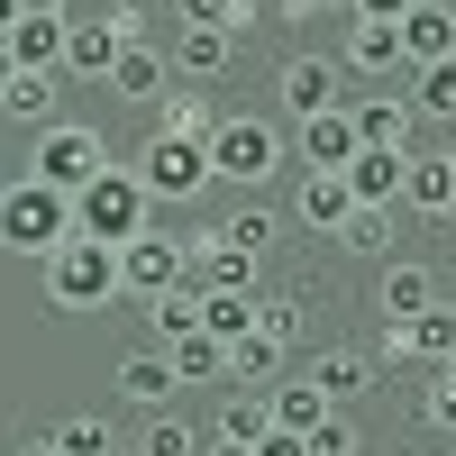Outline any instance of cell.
<instances>
[{
  "label": "cell",
  "instance_id": "obj_1",
  "mask_svg": "<svg viewBox=\"0 0 456 456\" xmlns=\"http://www.w3.org/2000/svg\"><path fill=\"white\" fill-rule=\"evenodd\" d=\"M73 228L101 238V247H128V238L156 228V192L137 183V165H101L83 192H73Z\"/></svg>",
  "mask_w": 456,
  "mask_h": 456
},
{
  "label": "cell",
  "instance_id": "obj_2",
  "mask_svg": "<svg viewBox=\"0 0 456 456\" xmlns=\"http://www.w3.org/2000/svg\"><path fill=\"white\" fill-rule=\"evenodd\" d=\"M64 238H73V192H55V183H37V174L0 183V247H10V256L46 265Z\"/></svg>",
  "mask_w": 456,
  "mask_h": 456
},
{
  "label": "cell",
  "instance_id": "obj_3",
  "mask_svg": "<svg viewBox=\"0 0 456 456\" xmlns=\"http://www.w3.org/2000/svg\"><path fill=\"white\" fill-rule=\"evenodd\" d=\"M283 156H292V137L274 128V119H256V110H219V128H210V174L219 183H274L283 174Z\"/></svg>",
  "mask_w": 456,
  "mask_h": 456
},
{
  "label": "cell",
  "instance_id": "obj_4",
  "mask_svg": "<svg viewBox=\"0 0 456 456\" xmlns=\"http://www.w3.org/2000/svg\"><path fill=\"white\" fill-rule=\"evenodd\" d=\"M46 301L55 311H110V301H119V247H101V238L73 228L46 256Z\"/></svg>",
  "mask_w": 456,
  "mask_h": 456
},
{
  "label": "cell",
  "instance_id": "obj_5",
  "mask_svg": "<svg viewBox=\"0 0 456 456\" xmlns=\"http://www.w3.org/2000/svg\"><path fill=\"white\" fill-rule=\"evenodd\" d=\"M137 183H146V192H156V201H201L210 192V137H174V128H156V137H146L137 146Z\"/></svg>",
  "mask_w": 456,
  "mask_h": 456
},
{
  "label": "cell",
  "instance_id": "obj_6",
  "mask_svg": "<svg viewBox=\"0 0 456 456\" xmlns=\"http://www.w3.org/2000/svg\"><path fill=\"white\" fill-rule=\"evenodd\" d=\"M101 165H110V146H101V128H83V119H46V128L28 137V174L55 183V192H83Z\"/></svg>",
  "mask_w": 456,
  "mask_h": 456
},
{
  "label": "cell",
  "instance_id": "obj_7",
  "mask_svg": "<svg viewBox=\"0 0 456 456\" xmlns=\"http://www.w3.org/2000/svg\"><path fill=\"white\" fill-rule=\"evenodd\" d=\"M119 46H137V10L110 0L101 19H73V28H64V83H110Z\"/></svg>",
  "mask_w": 456,
  "mask_h": 456
},
{
  "label": "cell",
  "instance_id": "obj_8",
  "mask_svg": "<svg viewBox=\"0 0 456 456\" xmlns=\"http://www.w3.org/2000/svg\"><path fill=\"white\" fill-rule=\"evenodd\" d=\"M274 101L292 110V119H320V110L347 101V64H338V55H292L274 73Z\"/></svg>",
  "mask_w": 456,
  "mask_h": 456
},
{
  "label": "cell",
  "instance_id": "obj_9",
  "mask_svg": "<svg viewBox=\"0 0 456 456\" xmlns=\"http://www.w3.org/2000/svg\"><path fill=\"white\" fill-rule=\"evenodd\" d=\"M174 283H183V238L146 228V238L119 247V292H128V301H156V292H174Z\"/></svg>",
  "mask_w": 456,
  "mask_h": 456
},
{
  "label": "cell",
  "instance_id": "obj_10",
  "mask_svg": "<svg viewBox=\"0 0 456 456\" xmlns=\"http://www.w3.org/2000/svg\"><path fill=\"white\" fill-rule=\"evenodd\" d=\"M384 356H402V365H429V374H438V365L456 356V301H429L420 320H393V329H384Z\"/></svg>",
  "mask_w": 456,
  "mask_h": 456
},
{
  "label": "cell",
  "instance_id": "obj_11",
  "mask_svg": "<svg viewBox=\"0 0 456 456\" xmlns=\"http://www.w3.org/2000/svg\"><path fill=\"white\" fill-rule=\"evenodd\" d=\"M183 283L192 292H256V256H238L219 228H201V238L183 247Z\"/></svg>",
  "mask_w": 456,
  "mask_h": 456
},
{
  "label": "cell",
  "instance_id": "obj_12",
  "mask_svg": "<svg viewBox=\"0 0 456 456\" xmlns=\"http://www.w3.org/2000/svg\"><path fill=\"white\" fill-rule=\"evenodd\" d=\"M292 156L311 165V174H347V156H356V119H347V101L320 110V119H292Z\"/></svg>",
  "mask_w": 456,
  "mask_h": 456
},
{
  "label": "cell",
  "instance_id": "obj_13",
  "mask_svg": "<svg viewBox=\"0 0 456 456\" xmlns=\"http://www.w3.org/2000/svg\"><path fill=\"white\" fill-rule=\"evenodd\" d=\"M110 92H119L128 110H156V101L174 92V55L146 46V37H137V46H119V64H110Z\"/></svg>",
  "mask_w": 456,
  "mask_h": 456
},
{
  "label": "cell",
  "instance_id": "obj_14",
  "mask_svg": "<svg viewBox=\"0 0 456 456\" xmlns=\"http://www.w3.org/2000/svg\"><path fill=\"white\" fill-rule=\"evenodd\" d=\"M347 119H356V146H402V156H420V110H411L402 92H374V101H356Z\"/></svg>",
  "mask_w": 456,
  "mask_h": 456
},
{
  "label": "cell",
  "instance_id": "obj_15",
  "mask_svg": "<svg viewBox=\"0 0 456 456\" xmlns=\"http://www.w3.org/2000/svg\"><path fill=\"white\" fill-rule=\"evenodd\" d=\"M429 301H438V274H429V265L384 256V274H374V311H384V329H393V320H420Z\"/></svg>",
  "mask_w": 456,
  "mask_h": 456
},
{
  "label": "cell",
  "instance_id": "obj_16",
  "mask_svg": "<svg viewBox=\"0 0 456 456\" xmlns=\"http://www.w3.org/2000/svg\"><path fill=\"white\" fill-rule=\"evenodd\" d=\"M456 55V10L447 0H411L402 10V64H447Z\"/></svg>",
  "mask_w": 456,
  "mask_h": 456
},
{
  "label": "cell",
  "instance_id": "obj_17",
  "mask_svg": "<svg viewBox=\"0 0 456 456\" xmlns=\"http://www.w3.org/2000/svg\"><path fill=\"white\" fill-rule=\"evenodd\" d=\"M64 28H73V19H46V10H19V28L0 37V46H10V64H19V73H64Z\"/></svg>",
  "mask_w": 456,
  "mask_h": 456
},
{
  "label": "cell",
  "instance_id": "obj_18",
  "mask_svg": "<svg viewBox=\"0 0 456 456\" xmlns=\"http://www.w3.org/2000/svg\"><path fill=\"white\" fill-rule=\"evenodd\" d=\"M347 73H374V83H384V73H411L402 64V28L393 19H347V55H338Z\"/></svg>",
  "mask_w": 456,
  "mask_h": 456
},
{
  "label": "cell",
  "instance_id": "obj_19",
  "mask_svg": "<svg viewBox=\"0 0 456 456\" xmlns=\"http://www.w3.org/2000/svg\"><path fill=\"white\" fill-rule=\"evenodd\" d=\"M174 356L165 347H137V356H119V402H137V411H174Z\"/></svg>",
  "mask_w": 456,
  "mask_h": 456
},
{
  "label": "cell",
  "instance_id": "obj_20",
  "mask_svg": "<svg viewBox=\"0 0 456 456\" xmlns=\"http://www.w3.org/2000/svg\"><path fill=\"white\" fill-rule=\"evenodd\" d=\"M228 64H238V37L228 28H183L174 37V83H219Z\"/></svg>",
  "mask_w": 456,
  "mask_h": 456
},
{
  "label": "cell",
  "instance_id": "obj_21",
  "mask_svg": "<svg viewBox=\"0 0 456 456\" xmlns=\"http://www.w3.org/2000/svg\"><path fill=\"white\" fill-rule=\"evenodd\" d=\"M402 174H411L402 146H356V156H347V192H356V201H393V210H402Z\"/></svg>",
  "mask_w": 456,
  "mask_h": 456
},
{
  "label": "cell",
  "instance_id": "obj_22",
  "mask_svg": "<svg viewBox=\"0 0 456 456\" xmlns=\"http://www.w3.org/2000/svg\"><path fill=\"white\" fill-rule=\"evenodd\" d=\"M311 384H320L338 411H347V402L374 393V356H365V347H320V356H311Z\"/></svg>",
  "mask_w": 456,
  "mask_h": 456
},
{
  "label": "cell",
  "instance_id": "obj_23",
  "mask_svg": "<svg viewBox=\"0 0 456 456\" xmlns=\"http://www.w3.org/2000/svg\"><path fill=\"white\" fill-rule=\"evenodd\" d=\"M356 210V192H347V174H301V192H292V219L301 228H320V238H338V219Z\"/></svg>",
  "mask_w": 456,
  "mask_h": 456
},
{
  "label": "cell",
  "instance_id": "obj_24",
  "mask_svg": "<svg viewBox=\"0 0 456 456\" xmlns=\"http://www.w3.org/2000/svg\"><path fill=\"white\" fill-rule=\"evenodd\" d=\"M447 201H456V156H411V174H402V210L447 219Z\"/></svg>",
  "mask_w": 456,
  "mask_h": 456
},
{
  "label": "cell",
  "instance_id": "obj_25",
  "mask_svg": "<svg viewBox=\"0 0 456 456\" xmlns=\"http://www.w3.org/2000/svg\"><path fill=\"white\" fill-rule=\"evenodd\" d=\"M283 356H292V347H274L265 329H247L238 347H228V384H238V393H274V384H283Z\"/></svg>",
  "mask_w": 456,
  "mask_h": 456
},
{
  "label": "cell",
  "instance_id": "obj_26",
  "mask_svg": "<svg viewBox=\"0 0 456 456\" xmlns=\"http://www.w3.org/2000/svg\"><path fill=\"white\" fill-rule=\"evenodd\" d=\"M219 238L238 247V256H256V265H265V256L283 247V210H274V201H238V210L219 219Z\"/></svg>",
  "mask_w": 456,
  "mask_h": 456
},
{
  "label": "cell",
  "instance_id": "obj_27",
  "mask_svg": "<svg viewBox=\"0 0 456 456\" xmlns=\"http://www.w3.org/2000/svg\"><path fill=\"white\" fill-rule=\"evenodd\" d=\"M265 411H274V429H301V438H311V429L329 420L338 402H329V393L311 384V374H292V384H274V393H265Z\"/></svg>",
  "mask_w": 456,
  "mask_h": 456
},
{
  "label": "cell",
  "instance_id": "obj_28",
  "mask_svg": "<svg viewBox=\"0 0 456 456\" xmlns=\"http://www.w3.org/2000/svg\"><path fill=\"white\" fill-rule=\"evenodd\" d=\"M393 228H402L393 201H356L347 219H338V247H347V256H393Z\"/></svg>",
  "mask_w": 456,
  "mask_h": 456
},
{
  "label": "cell",
  "instance_id": "obj_29",
  "mask_svg": "<svg viewBox=\"0 0 456 456\" xmlns=\"http://www.w3.org/2000/svg\"><path fill=\"white\" fill-rule=\"evenodd\" d=\"M174 384H228V347H219V338L210 329H192V338H174Z\"/></svg>",
  "mask_w": 456,
  "mask_h": 456
},
{
  "label": "cell",
  "instance_id": "obj_30",
  "mask_svg": "<svg viewBox=\"0 0 456 456\" xmlns=\"http://www.w3.org/2000/svg\"><path fill=\"white\" fill-rule=\"evenodd\" d=\"M156 128H174V137H210V128H219V110H210L201 83H174V92L156 101Z\"/></svg>",
  "mask_w": 456,
  "mask_h": 456
},
{
  "label": "cell",
  "instance_id": "obj_31",
  "mask_svg": "<svg viewBox=\"0 0 456 456\" xmlns=\"http://www.w3.org/2000/svg\"><path fill=\"white\" fill-rule=\"evenodd\" d=\"M55 83H64V73H10L0 110H10L19 128H46V119H55Z\"/></svg>",
  "mask_w": 456,
  "mask_h": 456
},
{
  "label": "cell",
  "instance_id": "obj_32",
  "mask_svg": "<svg viewBox=\"0 0 456 456\" xmlns=\"http://www.w3.org/2000/svg\"><path fill=\"white\" fill-rule=\"evenodd\" d=\"M146 329H156V347H174V338H192V329H201V292H192V283L156 292V301H146Z\"/></svg>",
  "mask_w": 456,
  "mask_h": 456
},
{
  "label": "cell",
  "instance_id": "obj_33",
  "mask_svg": "<svg viewBox=\"0 0 456 456\" xmlns=\"http://www.w3.org/2000/svg\"><path fill=\"white\" fill-rule=\"evenodd\" d=\"M420 119H456V55L447 64H411V92H402Z\"/></svg>",
  "mask_w": 456,
  "mask_h": 456
},
{
  "label": "cell",
  "instance_id": "obj_34",
  "mask_svg": "<svg viewBox=\"0 0 456 456\" xmlns=\"http://www.w3.org/2000/svg\"><path fill=\"white\" fill-rule=\"evenodd\" d=\"M201 329L219 338V347H238V338L256 329V292H201Z\"/></svg>",
  "mask_w": 456,
  "mask_h": 456
},
{
  "label": "cell",
  "instance_id": "obj_35",
  "mask_svg": "<svg viewBox=\"0 0 456 456\" xmlns=\"http://www.w3.org/2000/svg\"><path fill=\"white\" fill-rule=\"evenodd\" d=\"M137 456H201V429H192V420H174V411H146Z\"/></svg>",
  "mask_w": 456,
  "mask_h": 456
},
{
  "label": "cell",
  "instance_id": "obj_36",
  "mask_svg": "<svg viewBox=\"0 0 456 456\" xmlns=\"http://www.w3.org/2000/svg\"><path fill=\"white\" fill-rule=\"evenodd\" d=\"M55 447H64V456H119V438H110L101 411H73V420H55Z\"/></svg>",
  "mask_w": 456,
  "mask_h": 456
},
{
  "label": "cell",
  "instance_id": "obj_37",
  "mask_svg": "<svg viewBox=\"0 0 456 456\" xmlns=\"http://www.w3.org/2000/svg\"><path fill=\"white\" fill-rule=\"evenodd\" d=\"M265 429H274V411H265V393H238V402L219 411V429H210V438H238V447H256Z\"/></svg>",
  "mask_w": 456,
  "mask_h": 456
},
{
  "label": "cell",
  "instance_id": "obj_38",
  "mask_svg": "<svg viewBox=\"0 0 456 456\" xmlns=\"http://www.w3.org/2000/svg\"><path fill=\"white\" fill-rule=\"evenodd\" d=\"M256 329L274 338V347H301V301L292 292H256Z\"/></svg>",
  "mask_w": 456,
  "mask_h": 456
},
{
  "label": "cell",
  "instance_id": "obj_39",
  "mask_svg": "<svg viewBox=\"0 0 456 456\" xmlns=\"http://www.w3.org/2000/svg\"><path fill=\"white\" fill-rule=\"evenodd\" d=\"M420 429H438V438H456V374H447V365L429 374V393H420Z\"/></svg>",
  "mask_w": 456,
  "mask_h": 456
},
{
  "label": "cell",
  "instance_id": "obj_40",
  "mask_svg": "<svg viewBox=\"0 0 456 456\" xmlns=\"http://www.w3.org/2000/svg\"><path fill=\"white\" fill-rule=\"evenodd\" d=\"M174 10H183V28H228V37H238L256 10H247V0H174Z\"/></svg>",
  "mask_w": 456,
  "mask_h": 456
},
{
  "label": "cell",
  "instance_id": "obj_41",
  "mask_svg": "<svg viewBox=\"0 0 456 456\" xmlns=\"http://www.w3.org/2000/svg\"><path fill=\"white\" fill-rule=\"evenodd\" d=\"M311 456H365V429L347 420V411H329V420L311 429Z\"/></svg>",
  "mask_w": 456,
  "mask_h": 456
},
{
  "label": "cell",
  "instance_id": "obj_42",
  "mask_svg": "<svg viewBox=\"0 0 456 456\" xmlns=\"http://www.w3.org/2000/svg\"><path fill=\"white\" fill-rule=\"evenodd\" d=\"M256 456H311V438H301V429H265Z\"/></svg>",
  "mask_w": 456,
  "mask_h": 456
},
{
  "label": "cell",
  "instance_id": "obj_43",
  "mask_svg": "<svg viewBox=\"0 0 456 456\" xmlns=\"http://www.w3.org/2000/svg\"><path fill=\"white\" fill-rule=\"evenodd\" d=\"M402 10H411V0H356L347 19H393V28H402Z\"/></svg>",
  "mask_w": 456,
  "mask_h": 456
},
{
  "label": "cell",
  "instance_id": "obj_44",
  "mask_svg": "<svg viewBox=\"0 0 456 456\" xmlns=\"http://www.w3.org/2000/svg\"><path fill=\"white\" fill-rule=\"evenodd\" d=\"M201 456H256V447H238V438H201Z\"/></svg>",
  "mask_w": 456,
  "mask_h": 456
},
{
  "label": "cell",
  "instance_id": "obj_45",
  "mask_svg": "<svg viewBox=\"0 0 456 456\" xmlns=\"http://www.w3.org/2000/svg\"><path fill=\"white\" fill-rule=\"evenodd\" d=\"M19 10H46V19H73V0H19Z\"/></svg>",
  "mask_w": 456,
  "mask_h": 456
},
{
  "label": "cell",
  "instance_id": "obj_46",
  "mask_svg": "<svg viewBox=\"0 0 456 456\" xmlns=\"http://www.w3.org/2000/svg\"><path fill=\"white\" fill-rule=\"evenodd\" d=\"M19 456H64V447H55V429H46V438H28V447H19Z\"/></svg>",
  "mask_w": 456,
  "mask_h": 456
},
{
  "label": "cell",
  "instance_id": "obj_47",
  "mask_svg": "<svg viewBox=\"0 0 456 456\" xmlns=\"http://www.w3.org/2000/svg\"><path fill=\"white\" fill-rule=\"evenodd\" d=\"M292 10H356V0H292Z\"/></svg>",
  "mask_w": 456,
  "mask_h": 456
},
{
  "label": "cell",
  "instance_id": "obj_48",
  "mask_svg": "<svg viewBox=\"0 0 456 456\" xmlns=\"http://www.w3.org/2000/svg\"><path fill=\"white\" fill-rule=\"evenodd\" d=\"M10 28H19V0H0V37H10Z\"/></svg>",
  "mask_w": 456,
  "mask_h": 456
},
{
  "label": "cell",
  "instance_id": "obj_49",
  "mask_svg": "<svg viewBox=\"0 0 456 456\" xmlns=\"http://www.w3.org/2000/svg\"><path fill=\"white\" fill-rule=\"evenodd\" d=\"M10 73H19V64H10V46H0V92H10Z\"/></svg>",
  "mask_w": 456,
  "mask_h": 456
},
{
  "label": "cell",
  "instance_id": "obj_50",
  "mask_svg": "<svg viewBox=\"0 0 456 456\" xmlns=\"http://www.w3.org/2000/svg\"><path fill=\"white\" fill-rule=\"evenodd\" d=\"M119 10H146V0H119Z\"/></svg>",
  "mask_w": 456,
  "mask_h": 456
},
{
  "label": "cell",
  "instance_id": "obj_51",
  "mask_svg": "<svg viewBox=\"0 0 456 456\" xmlns=\"http://www.w3.org/2000/svg\"><path fill=\"white\" fill-rule=\"evenodd\" d=\"M447 228H456V201H447Z\"/></svg>",
  "mask_w": 456,
  "mask_h": 456
},
{
  "label": "cell",
  "instance_id": "obj_52",
  "mask_svg": "<svg viewBox=\"0 0 456 456\" xmlns=\"http://www.w3.org/2000/svg\"><path fill=\"white\" fill-rule=\"evenodd\" d=\"M447 374H456V356H447Z\"/></svg>",
  "mask_w": 456,
  "mask_h": 456
},
{
  "label": "cell",
  "instance_id": "obj_53",
  "mask_svg": "<svg viewBox=\"0 0 456 456\" xmlns=\"http://www.w3.org/2000/svg\"><path fill=\"white\" fill-rule=\"evenodd\" d=\"M447 10H456V0H447Z\"/></svg>",
  "mask_w": 456,
  "mask_h": 456
}]
</instances>
